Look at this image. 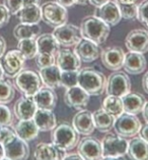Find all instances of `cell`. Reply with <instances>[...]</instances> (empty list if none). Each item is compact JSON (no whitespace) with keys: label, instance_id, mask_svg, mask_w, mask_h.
Segmentation results:
<instances>
[{"label":"cell","instance_id":"obj_1","mask_svg":"<svg viewBox=\"0 0 148 160\" xmlns=\"http://www.w3.org/2000/svg\"><path fill=\"white\" fill-rule=\"evenodd\" d=\"M79 29L81 37L95 42L97 45L106 42L111 33V27L96 15L85 17L81 22Z\"/></svg>","mask_w":148,"mask_h":160},{"label":"cell","instance_id":"obj_2","mask_svg":"<svg viewBox=\"0 0 148 160\" xmlns=\"http://www.w3.org/2000/svg\"><path fill=\"white\" fill-rule=\"evenodd\" d=\"M107 78L97 69L86 66L78 71V86L90 96H99L106 90Z\"/></svg>","mask_w":148,"mask_h":160},{"label":"cell","instance_id":"obj_3","mask_svg":"<svg viewBox=\"0 0 148 160\" xmlns=\"http://www.w3.org/2000/svg\"><path fill=\"white\" fill-rule=\"evenodd\" d=\"M51 140L60 149L69 151L74 149L79 142V134L68 122H61L52 130Z\"/></svg>","mask_w":148,"mask_h":160},{"label":"cell","instance_id":"obj_4","mask_svg":"<svg viewBox=\"0 0 148 160\" xmlns=\"http://www.w3.org/2000/svg\"><path fill=\"white\" fill-rule=\"evenodd\" d=\"M39 73L30 69H22L14 77L13 86L23 96H34L42 88Z\"/></svg>","mask_w":148,"mask_h":160},{"label":"cell","instance_id":"obj_5","mask_svg":"<svg viewBox=\"0 0 148 160\" xmlns=\"http://www.w3.org/2000/svg\"><path fill=\"white\" fill-rule=\"evenodd\" d=\"M42 21L48 26L56 28L64 25L68 21L67 8H65L55 1H48L41 6Z\"/></svg>","mask_w":148,"mask_h":160},{"label":"cell","instance_id":"obj_6","mask_svg":"<svg viewBox=\"0 0 148 160\" xmlns=\"http://www.w3.org/2000/svg\"><path fill=\"white\" fill-rule=\"evenodd\" d=\"M108 95L118 96L122 98L123 96L131 92V81L125 72L116 71L107 79L106 90Z\"/></svg>","mask_w":148,"mask_h":160},{"label":"cell","instance_id":"obj_7","mask_svg":"<svg viewBox=\"0 0 148 160\" xmlns=\"http://www.w3.org/2000/svg\"><path fill=\"white\" fill-rule=\"evenodd\" d=\"M114 128L117 135L124 138H133L141 130V122L136 115L123 112L115 119Z\"/></svg>","mask_w":148,"mask_h":160},{"label":"cell","instance_id":"obj_8","mask_svg":"<svg viewBox=\"0 0 148 160\" xmlns=\"http://www.w3.org/2000/svg\"><path fill=\"white\" fill-rule=\"evenodd\" d=\"M129 142L117 134H108L102 141L103 157H123L127 153Z\"/></svg>","mask_w":148,"mask_h":160},{"label":"cell","instance_id":"obj_9","mask_svg":"<svg viewBox=\"0 0 148 160\" xmlns=\"http://www.w3.org/2000/svg\"><path fill=\"white\" fill-rule=\"evenodd\" d=\"M53 35L57 40L58 44L63 47H72L79 43L82 39L80 29L72 24H64L54 29Z\"/></svg>","mask_w":148,"mask_h":160},{"label":"cell","instance_id":"obj_10","mask_svg":"<svg viewBox=\"0 0 148 160\" xmlns=\"http://www.w3.org/2000/svg\"><path fill=\"white\" fill-rule=\"evenodd\" d=\"M77 153L84 160H102L103 147L102 142L90 136L79 140L77 145Z\"/></svg>","mask_w":148,"mask_h":160},{"label":"cell","instance_id":"obj_11","mask_svg":"<svg viewBox=\"0 0 148 160\" xmlns=\"http://www.w3.org/2000/svg\"><path fill=\"white\" fill-rule=\"evenodd\" d=\"M25 58L18 49L9 50L5 52L2 59L3 72L7 78H14L17 73L22 71L25 63Z\"/></svg>","mask_w":148,"mask_h":160},{"label":"cell","instance_id":"obj_12","mask_svg":"<svg viewBox=\"0 0 148 160\" xmlns=\"http://www.w3.org/2000/svg\"><path fill=\"white\" fill-rule=\"evenodd\" d=\"M4 155L10 160H28L30 157V147L28 142L15 136L8 142L3 144Z\"/></svg>","mask_w":148,"mask_h":160},{"label":"cell","instance_id":"obj_13","mask_svg":"<svg viewBox=\"0 0 148 160\" xmlns=\"http://www.w3.org/2000/svg\"><path fill=\"white\" fill-rule=\"evenodd\" d=\"M89 99H90V95L78 85L66 89L64 94L65 104L73 109H78V110L84 109L87 106Z\"/></svg>","mask_w":148,"mask_h":160},{"label":"cell","instance_id":"obj_14","mask_svg":"<svg viewBox=\"0 0 148 160\" xmlns=\"http://www.w3.org/2000/svg\"><path fill=\"white\" fill-rule=\"evenodd\" d=\"M126 47L129 51L146 53L148 51V31L145 29H135L127 35Z\"/></svg>","mask_w":148,"mask_h":160},{"label":"cell","instance_id":"obj_15","mask_svg":"<svg viewBox=\"0 0 148 160\" xmlns=\"http://www.w3.org/2000/svg\"><path fill=\"white\" fill-rule=\"evenodd\" d=\"M102 51L103 49L99 47V45L87 39H81L80 42L75 45L73 50V52L78 56L81 62H92L96 60L100 56Z\"/></svg>","mask_w":148,"mask_h":160},{"label":"cell","instance_id":"obj_16","mask_svg":"<svg viewBox=\"0 0 148 160\" xmlns=\"http://www.w3.org/2000/svg\"><path fill=\"white\" fill-rule=\"evenodd\" d=\"M102 62L110 71H119L123 68V62L125 59V52L119 46H113V47L106 48L100 54Z\"/></svg>","mask_w":148,"mask_h":160},{"label":"cell","instance_id":"obj_17","mask_svg":"<svg viewBox=\"0 0 148 160\" xmlns=\"http://www.w3.org/2000/svg\"><path fill=\"white\" fill-rule=\"evenodd\" d=\"M72 126L79 135H91L95 130L92 113L86 109H81L73 116Z\"/></svg>","mask_w":148,"mask_h":160},{"label":"cell","instance_id":"obj_18","mask_svg":"<svg viewBox=\"0 0 148 160\" xmlns=\"http://www.w3.org/2000/svg\"><path fill=\"white\" fill-rule=\"evenodd\" d=\"M66 151L53 143H39L35 149V160H63Z\"/></svg>","mask_w":148,"mask_h":160},{"label":"cell","instance_id":"obj_19","mask_svg":"<svg viewBox=\"0 0 148 160\" xmlns=\"http://www.w3.org/2000/svg\"><path fill=\"white\" fill-rule=\"evenodd\" d=\"M37 105L32 96L21 97L13 106L14 115L18 120L32 119L37 111Z\"/></svg>","mask_w":148,"mask_h":160},{"label":"cell","instance_id":"obj_20","mask_svg":"<svg viewBox=\"0 0 148 160\" xmlns=\"http://www.w3.org/2000/svg\"><path fill=\"white\" fill-rule=\"evenodd\" d=\"M95 15L110 27L117 26L120 22L121 18H122L117 2L111 1V0L107 2L106 4L102 5L100 7H97Z\"/></svg>","mask_w":148,"mask_h":160},{"label":"cell","instance_id":"obj_21","mask_svg":"<svg viewBox=\"0 0 148 160\" xmlns=\"http://www.w3.org/2000/svg\"><path fill=\"white\" fill-rule=\"evenodd\" d=\"M146 58L142 53L129 51L125 54V59L123 62V68L125 72L130 75H139L146 69Z\"/></svg>","mask_w":148,"mask_h":160},{"label":"cell","instance_id":"obj_22","mask_svg":"<svg viewBox=\"0 0 148 160\" xmlns=\"http://www.w3.org/2000/svg\"><path fill=\"white\" fill-rule=\"evenodd\" d=\"M56 65L61 71H79L81 60L69 49H59L56 55Z\"/></svg>","mask_w":148,"mask_h":160},{"label":"cell","instance_id":"obj_23","mask_svg":"<svg viewBox=\"0 0 148 160\" xmlns=\"http://www.w3.org/2000/svg\"><path fill=\"white\" fill-rule=\"evenodd\" d=\"M34 100L36 105L40 109H47V110H54L57 105L58 97L54 89L49 87H42L35 94Z\"/></svg>","mask_w":148,"mask_h":160},{"label":"cell","instance_id":"obj_24","mask_svg":"<svg viewBox=\"0 0 148 160\" xmlns=\"http://www.w3.org/2000/svg\"><path fill=\"white\" fill-rule=\"evenodd\" d=\"M33 119L40 132L52 131L57 126V118L53 110L38 108Z\"/></svg>","mask_w":148,"mask_h":160},{"label":"cell","instance_id":"obj_25","mask_svg":"<svg viewBox=\"0 0 148 160\" xmlns=\"http://www.w3.org/2000/svg\"><path fill=\"white\" fill-rule=\"evenodd\" d=\"M124 112L129 114L137 115L138 113L142 112V109L146 103V99L143 95L139 93H128L122 97Z\"/></svg>","mask_w":148,"mask_h":160},{"label":"cell","instance_id":"obj_26","mask_svg":"<svg viewBox=\"0 0 148 160\" xmlns=\"http://www.w3.org/2000/svg\"><path fill=\"white\" fill-rule=\"evenodd\" d=\"M15 134L23 141L29 142L33 141L39 136V128L37 127L36 122H34V119H22L15 124L14 127Z\"/></svg>","mask_w":148,"mask_h":160},{"label":"cell","instance_id":"obj_27","mask_svg":"<svg viewBox=\"0 0 148 160\" xmlns=\"http://www.w3.org/2000/svg\"><path fill=\"white\" fill-rule=\"evenodd\" d=\"M126 154L131 160H148V143L140 137H133Z\"/></svg>","mask_w":148,"mask_h":160},{"label":"cell","instance_id":"obj_28","mask_svg":"<svg viewBox=\"0 0 148 160\" xmlns=\"http://www.w3.org/2000/svg\"><path fill=\"white\" fill-rule=\"evenodd\" d=\"M39 76L46 87L52 89L61 87V69L56 64L40 68Z\"/></svg>","mask_w":148,"mask_h":160},{"label":"cell","instance_id":"obj_29","mask_svg":"<svg viewBox=\"0 0 148 160\" xmlns=\"http://www.w3.org/2000/svg\"><path fill=\"white\" fill-rule=\"evenodd\" d=\"M19 22L22 24H39L42 21L41 6L39 4L23 5L16 13Z\"/></svg>","mask_w":148,"mask_h":160},{"label":"cell","instance_id":"obj_30","mask_svg":"<svg viewBox=\"0 0 148 160\" xmlns=\"http://www.w3.org/2000/svg\"><path fill=\"white\" fill-rule=\"evenodd\" d=\"M38 45V53H46L56 56L60 49V45L53 34H42L36 38Z\"/></svg>","mask_w":148,"mask_h":160},{"label":"cell","instance_id":"obj_31","mask_svg":"<svg viewBox=\"0 0 148 160\" xmlns=\"http://www.w3.org/2000/svg\"><path fill=\"white\" fill-rule=\"evenodd\" d=\"M93 122L96 130L100 132H108L114 128V122L116 118L108 113L103 108H99L93 112Z\"/></svg>","mask_w":148,"mask_h":160},{"label":"cell","instance_id":"obj_32","mask_svg":"<svg viewBox=\"0 0 148 160\" xmlns=\"http://www.w3.org/2000/svg\"><path fill=\"white\" fill-rule=\"evenodd\" d=\"M41 33V27L39 24L30 25V24H18L15 26L13 30V36L16 40H22V39L37 38Z\"/></svg>","mask_w":148,"mask_h":160},{"label":"cell","instance_id":"obj_33","mask_svg":"<svg viewBox=\"0 0 148 160\" xmlns=\"http://www.w3.org/2000/svg\"><path fill=\"white\" fill-rule=\"evenodd\" d=\"M102 108L104 110H106L108 113H110L114 118H118L124 112L123 107V101L121 97L118 96H113L108 95L103 101V106Z\"/></svg>","mask_w":148,"mask_h":160},{"label":"cell","instance_id":"obj_34","mask_svg":"<svg viewBox=\"0 0 148 160\" xmlns=\"http://www.w3.org/2000/svg\"><path fill=\"white\" fill-rule=\"evenodd\" d=\"M17 49L21 52L25 59H33L38 54V45L36 38L19 40L17 44Z\"/></svg>","mask_w":148,"mask_h":160},{"label":"cell","instance_id":"obj_35","mask_svg":"<svg viewBox=\"0 0 148 160\" xmlns=\"http://www.w3.org/2000/svg\"><path fill=\"white\" fill-rule=\"evenodd\" d=\"M15 90L14 86L9 80H0V104H7L14 98Z\"/></svg>","mask_w":148,"mask_h":160},{"label":"cell","instance_id":"obj_36","mask_svg":"<svg viewBox=\"0 0 148 160\" xmlns=\"http://www.w3.org/2000/svg\"><path fill=\"white\" fill-rule=\"evenodd\" d=\"M78 85V71H61V87L66 89Z\"/></svg>","mask_w":148,"mask_h":160},{"label":"cell","instance_id":"obj_37","mask_svg":"<svg viewBox=\"0 0 148 160\" xmlns=\"http://www.w3.org/2000/svg\"><path fill=\"white\" fill-rule=\"evenodd\" d=\"M121 17L125 19H133L137 18V12H138V4L135 3H129V4H124V3H118Z\"/></svg>","mask_w":148,"mask_h":160},{"label":"cell","instance_id":"obj_38","mask_svg":"<svg viewBox=\"0 0 148 160\" xmlns=\"http://www.w3.org/2000/svg\"><path fill=\"white\" fill-rule=\"evenodd\" d=\"M36 63L39 68L51 66L53 64H56V56L46 53H38L36 56Z\"/></svg>","mask_w":148,"mask_h":160},{"label":"cell","instance_id":"obj_39","mask_svg":"<svg viewBox=\"0 0 148 160\" xmlns=\"http://www.w3.org/2000/svg\"><path fill=\"white\" fill-rule=\"evenodd\" d=\"M13 122V114L4 104H0V127L11 126Z\"/></svg>","mask_w":148,"mask_h":160},{"label":"cell","instance_id":"obj_40","mask_svg":"<svg viewBox=\"0 0 148 160\" xmlns=\"http://www.w3.org/2000/svg\"><path fill=\"white\" fill-rule=\"evenodd\" d=\"M137 19L148 29V0H143L138 4Z\"/></svg>","mask_w":148,"mask_h":160},{"label":"cell","instance_id":"obj_41","mask_svg":"<svg viewBox=\"0 0 148 160\" xmlns=\"http://www.w3.org/2000/svg\"><path fill=\"white\" fill-rule=\"evenodd\" d=\"M15 136H16V134H15L14 128H10V126L0 127V143L2 145L8 142L10 139H12Z\"/></svg>","mask_w":148,"mask_h":160},{"label":"cell","instance_id":"obj_42","mask_svg":"<svg viewBox=\"0 0 148 160\" xmlns=\"http://www.w3.org/2000/svg\"><path fill=\"white\" fill-rule=\"evenodd\" d=\"M3 4L7 7L10 14H16L23 6V0H3Z\"/></svg>","mask_w":148,"mask_h":160},{"label":"cell","instance_id":"obj_43","mask_svg":"<svg viewBox=\"0 0 148 160\" xmlns=\"http://www.w3.org/2000/svg\"><path fill=\"white\" fill-rule=\"evenodd\" d=\"M10 18V12L4 4H0V28L8 24Z\"/></svg>","mask_w":148,"mask_h":160},{"label":"cell","instance_id":"obj_44","mask_svg":"<svg viewBox=\"0 0 148 160\" xmlns=\"http://www.w3.org/2000/svg\"><path fill=\"white\" fill-rule=\"evenodd\" d=\"M139 137L148 143V122H146V124L141 127V130L139 132Z\"/></svg>","mask_w":148,"mask_h":160},{"label":"cell","instance_id":"obj_45","mask_svg":"<svg viewBox=\"0 0 148 160\" xmlns=\"http://www.w3.org/2000/svg\"><path fill=\"white\" fill-rule=\"evenodd\" d=\"M57 2L65 8H69L76 4L75 0H57Z\"/></svg>","mask_w":148,"mask_h":160},{"label":"cell","instance_id":"obj_46","mask_svg":"<svg viewBox=\"0 0 148 160\" xmlns=\"http://www.w3.org/2000/svg\"><path fill=\"white\" fill-rule=\"evenodd\" d=\"M63 160H84L78 153H71V154H66Z\"/></svg>","mask_w":148,"mask_h":160},{"label":"cell","instance_id":"obj_47","mask_svg":"<svg viewBox=\"0 0 148 160\" xmlns=\"http://www.w3.org/2000/svg\"><path fill=\"white\" fill-rule=\"evenodd\" d=\"M6 51V42L5 39L2 36H0V58H1Z\"/></svg>","mask_w":148,"mask_h":160},{"label":"cell","instance_id":"obj_48","mask_svg":"<svg viewBox=\"0 0 148 160\" xmlns=\"http://www.w3.org/2000/svg\"><path fill=\"white\" fill-rule=\"evenodd\" d=\"M109 1H110V0H88L89 3L95 7H100L102 5L106 4V3Z\"/></svg>","mask_w":148,"mask_h":160},{"label":"cell","instance_id":"obj_49","mask_svg":"<svg viewBox=\"0 0 148 160\" xmlns=\"http://www.w3.org/2000/svg\"><path fill=\"white\" fill-rule=\"evenodd\" d=\"M142 87H143L144 91H145V93L148 94V72L144 75L143 79H142Z\"/></svg>","mask_w":148,"mask_h":160},{"label":"cell","instance_id":"obj_50","mask_svg":"<svg viewBox=\"0 0 148 160\" xmlns=\"http://www.w3.org/2000/svg\"><path fill=\"white\" fill-rule=\"evenodd\" d=\"M142 115H143V118L145 119V122H148V101H146V103L142 109Z\"/></svg>","mask_w":148,"mask_h":160},{"label":"cell","instance_id":"obj_51","mask_svg":"<svg viewBox=\"0 0 148 160\" xmlns=\"http://www.w3.org/2000/svg\"><path fill=\"white\" fill-rule=\"evenodd\" d=\"M41 0H23V5L28 4H40Z\"/></svg>","mask_w":148,"mask_h":160},{"label":"cell","instance_id":"obj_52","mask_svg":"<svg viewBox=\"0 0 148 160\" xmlns=\"http://www.w3.org/2000/svg\"><path fill=\"white\" fill-rule=\"evenodd\" d=\"M118 3H124V4H129V3H135L137 0H115Z\"/></svg>","mask_w":148,"mask_h":160},{"label":"cell","instance_id":"obj_53","mask_svg":"<svg viewBox=\"0 0 148 160\" xmlns=\"http://www.w3.org/2000/svg\"><path fill=\"white\" fill-rule=\"evenodd\" d=\"M5 155H4V148H3V145L0 143V160L2 158H4Z\"/></svg>","mask_w":148,"mask_h":160},{"label":"cell","instance_id":"obj_54","mask_svg":"<svg viewBox=\"0 0 148 160\" xmlns=\"http://www.w3.org/2000/svg\"><path fill=\"white\" fill-rule=\"evenodd\" d=\"M76 4H79V5H86L88 3V0H75Z\"/></svg>","mask_w":148,"mask_h":160},{"label":"cell","instance_id":"obj_55","mask_svg":"<svg viewBox=\"0 0 148 160\" xmlns=\"http://www.w3.org/2000/svg\"><path fill=\"white\" fill-rule=\"evenodd\" d=\"M102 160H124L123 157H103Z\"/></svg>","mask_w":148,"mask_h":160},{"label":"cell","instance_id":"obj_56","mask_svg":"<svg viewBox=\"0 0 148 160\" xmlns=\"http://www.w3.org/2000/svg\"><path fill=\"white\" fill-rule=\"evenodd\" d=\"M3 75H4V72H3V68H2V65L0 63V80L3 78Z\"/></svg>","mask_w":148,"mask_h":160},{"label":"cell","instance_id":"obj_57","mask_svg":"<svg viewBox=\"0 0 148 160\" xmlns=\"http://www.w3.org/2000/svg\"><path fill=\"white\" fill-rule=\"evenodd\" d=\"M1 160H10V159H8V158H6V157H4V158H2Z\"/></svg>","mask_w":148,"mask_h":160}]
</instances>
